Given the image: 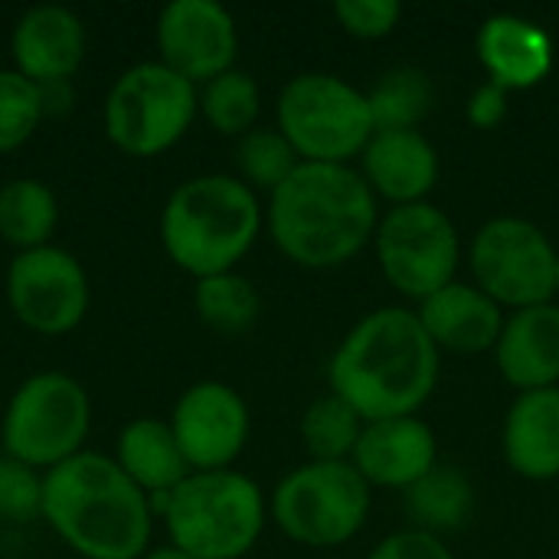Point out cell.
Wrapping results in <instances>:
<instances>
[{
    "label": "cell",
    "instance_id": "cell-6",
    "mask_svg": "<svg viewBox=\"0 0 559 559\" xmlns=\"http://www.w3.org/2000/svg\"><path fill=\"white\" fill-rule=\"evenodd\" d=\"M275 128L305 164H350L377 134L367 92L331 72H301L285 82Z\"/></svg>",
    "mask_w": 559,
    "mask_h": 559
},
{
    "label": "cell",
    "instance_id": "cell-30",
    "mask_svg": "<svg viewBox=\"0 0 559 559\" xmlns=\"http://www.w3.org/2000/svg\"><path fill=\"white\" fill-rule=\"evenodd\" d=\"M46 115L43 85L29 82L16 69H0V154L23 147Z\"/></svg>",
    "mask_w": 559,
    "mask_h": 559
},
{
    "label": "cell",
    "instance_id": "cell-32",
    "mask_svg": "<svg viewBox=\"0 0 559 559\" xmlns=\"http://www.w3.org/2000/svg\"><path fill=\"white\" fill-rule=\"evenodd\" d=\"M334 16L357 39H383L396 29L403 7L396 0H337Z\"/></svg>",
    "mask_w": 559,
    "mask_h": 559
},
{
    "label": "cell",
    "instance_id": "cell-7",
    "mask_svg": "<svg viewBox=\"0 0 559 559\" xmlns=\"http://www.w3.org/2000/svg\"><path fill=\"white\" fill-rule=\"evenodd\" d=\"M88 426L92 403L85 386L69 373L46 370L13 390L0 423V445L3 455L46 475L85 452Z\"/></svg>",
    "mask_w": 559,
    "mask_h": 559
},
{
    "label": "cell",
    "instance_id": "cell-20",
    "mask_svg": "<svg viewBox=\"0 0 559 559\" xmlns=\"http://www.w3.org/2000/svg\"><path fill=\"white\" fill-rule=\"evenodd\" d=\"M416 314L432 344L452 354L495 350L504 328V308L491 301L478 285L465 282L445 285L442 292L426 298Z\"/></svg>",
    "mask_w": 559,
    "mask_h": 559
},
{
    "label": "cell",
    "instance_id": "cell-29",
    "mask_svg": "<svg viewBox=\"0 0 559 559\" xmlns=\"http://www.w3.org/2000/svg\"><path fill=\"white\" fill-rule=\"evenodd\" d=\"M298 154L295 147L285 141V134L278 128H252L249 134L239 138L236 147V167H239V180L252 190H275L282 187L292 170L298 167Z\"/></svg>",
    "mask_w": 559,
    "mask_h": 559
},
{
    "label": "cell",
    "instance_id": "cell-17",
    "mask_svg": "<svg viewBox=\"0 0 559 559\" xmlns=\"http://www.w3.org/2000/svg\"><path fill=\"white\" fill-rule=\"evenodd\" d=\"M360 177L393 206L426 203L439 180V154L416 131H377L360 154Z\"/></svg>",
    "mask_w": 559,
    "mask_h": 559
},
{
    "label": "cell",
    "instance_id": "cell-35",
    "mask_svg": "<svg viewBox=\"0 0 559 559\" xmlns=\"http://www.w3.org/2000/svg\"><path fill=\"white\" fill-rule=\"evenodd\" d=\"M144 559H193V557H187L183 550H177V547H154V550H147V557Z\"/></svg>",
    "mask_w": 559,
    "mask_h": 559
},
{
    "label": "cell",
    "instance_id": "cell-14",
    "mask_svg": "<svg viewBox=\"0 0 559 559\" xmlns=\"http://www.w3.org/2000/svg\"><path fill=\"white\" fill-rule=\"evenodd\" d=\"M154 39L160 62L193 85L236 69V20L216 0H170L157 16Z\"/></svg>",
    "mask_w": 559,
    "mask_h": 559
},
{
    "label": "cell",
    "instance_id": "cell-5",
    "mask_svg": "<svg viewBox=\"0 0 559 559\" xmlns=\"http://www.w3.org/2000/svg\"><path fill=\"white\" fill-rule=\"evenodd\" d=\"M262 488L226 468L193 472L183 478L164 508L170 547L193 559H242L265 531Z\"/></svg>",
    "mask_w": 559,
    "mask_h": 559
},
{
    "label": "cell",
    "instance_id": "cell-23",
    "mask_svg": "<svg viewBox=\"0 0 559 559\" xmlns=\"http://www.w3.org/2000/svg\"><path fill=\"white\" fill-rule=\"evenodd\" d=\"M59 223L56 193L36 177H16L0 187V239L16 252L49 246Z\"/></svg>",
    "mask_w": 559,
    "mask_h": 559
},
{
    "label": "cell",
    "instance_id": "cell-27",
    "mask_svg": "<svg viewBox=\"0 0 559 559\" xmlns=\"http://www.w3.org/2000/svg\"><path fill=\"white\" fill-rule=\"evenodd\" d=\"M262 111V95L259 85L249 72L229 69L216 75L213 82L203 85L200 92V115L206 124L226 138H242L255 128Z\"/></svg>",
    "mask_w": 559,
    "mask_h": 559
},
{
    "label": "cell",
    "instance_id": "cell-3",
    "mask_svg": "<svg viewBox=\"0 0 559 559\" xmlns=\"http://www.w3.org/2000/svg\"><path fill=\"white\" fill-rule=\"evenodd\" d=\"M43 521L82 559H144L154 511L115 459L79 452L43 475Z\"/></svg>",
    "mask_w": 559,
    "mask_h": 559
},
{
    "label": "cell",
    "instance_id": "cell-9",
    "mask_svg": "<svg viewBox=\"0 0 559 559\" xmlns=\"http://www.w3.org/2000/svg\"><path fill=\"white\" fill-rule=\"evenodd\" d=\"M370 485L350 462H308L272 495L275 527L305 547H341L370 518Z\"/></svg>",
    "mask_w": 559,
    "mask_h": 559
},
{
    "label": "cell",
    "instance_id": "cell-16",
    "mask_svg": "<svg viewBox=\"0 0 559 559\" xmlns=\"http://www.w3.org/2000/svg\"><path fill=\"white\" fill-rule=\"evenodd\" d=\"M350 465L364 475L370 488L409 491L439 465L436 432L419 416L364 423Z\"/></svg>",
    "mask_w": 559,
    "mask_h": 559
},
{
    "label": "cell",
    "instance_id": "cell-4",
    "mask_svg": "<svg viewBox=\"0 0 559 559\" xmlns=\"http://www.w3.org/2000/svg\"><path fill=\"white\" fill-rule=\"evenodd\" d=\"M262 206L252 187L233 174L183 180L160 210V246L167 259L200 278L236 272L262 233Z\"/></svg>",
    "mask_w": 559,
    "mask_h": 559
},
{
    "label": "cell",
    "instance_id": "cell-28",
    "mask_svg": "<svg viewBox=\"0 0 559 559\" xmlns=\"http://www.w3.org/2000/svg\"><path fill=\"white\" fill-rule=\"evenodd\" d=\"M360 432L364 419L334 393L314 400L301 419V439L311 462H350Z\"/></svg>",
    "mask_w": 559,
    "mask_h": 559
},
{
    "label": "cell",
    "instance_id": "cell-25",
    "mask_svg": "<svg viewBox=\"0 0 559 559\" xmlns=\"http://www.w3.org/2000/svg\"><path fill=\"white\" fill-rule=\"evenodd\" d=\"M367 98L377 131H416L432 108V82L423 69L403 66L386 72Z\"/></svg>",
    "mask_w": 559,
    "mask_h": 559
},
{
    "label": "cell",
    "instance_id": "cell-36",
    "mask_svg": "<svg viewBox=\"0 0 559 559\" xmlns=\"http://www.w3.org/2000/svg\"><path fill=\"white\" fill-rule=\"evenodd\" d=\"M557 295H559V255H557Z\"/></svg>",
    "mask_w": 559,
    "mask_h": 559
},
{
    "label": "cell",
    "instance_id": "cell-13",
    "mask_svg": "<svg viewBox=\"0 0 559 559\" xmlns=\"http://www.w3.org/2000/svg\"><path fill=\"white\" fill-rule=\"evenodd\" d=\"M170 432L190 472H226L249 442V406L219 380H200L180 393Z\"/></svg>",
    "mask_w": 559,
    "mask_h": 559
},
{
    "label": "cell",
    "instance_id": "cell-11",
    "mask_svg": "<svg viewBox=\"0 0 559 559\" xmlns=\"http://www.w3.org/2000/svg\"><path fill=\"white\" fill-rule=\"evenodd\" d=\"M557 249L527 219L501 216L485 223L468 249L475 285L501 308L524 311L557 295Z\"/></svg>",
    "mask_w": 559,
    "mask_h": 559
},
{
    "label": "cell",
    "instance_id": "cell-19",
    "mask_svg": "<svg viewBox=\"0 0 559 559\" xmlns=\"http://www.w3.org/2000/svg\"><path fill=\"white\" fill-rule=\"evenodd\" d=\"M478 59L488 82L504 92H524L544 82L554 69V43L534 20L495 13L478 29Z\"/></svg>",
    "mask_w": 559,
    "mask_h": 559
},
{
    "label": "cell",
    "instance_id": "cell-26",
    "mask_svg": "<svg viewBox=\"0 0 559 559\" xmlns=\"http://www.w3.org/2000/svg\"><path fill=\"white\" fill-rule=\"evenodd\" d=\"M193 308L206 328L219 334H242L259 318V292L239 272H223L197 282Z\"/></svg>",
    "mask_w": 559,
    "mask_h": 559
},
{
    "label": "cell",
    "instance_id": "cell-10",
    "mask_svg": "<svg viewBox=\"0 0 559 559\" xmlns=\"http://www.w3.org/2000/svg\"><path fill=\"white\" fill-rule=\"evenodd\" d=\"M373 246L383 278L419 305L455 282L462 255L459 229L445 210L432 206L429 200L386 210L380 216Z\"/></svg>",
    "mask_w": 559,
    "mask_h": 559
},
{
    "label": "cell",
    "instance_id": "cell-22",
    "mask_svg": "<svg viewBox=\"0 0 559 559\" xmlns=\"http://www.w3.org/2000/svg\"><path fill=\"white\" fill-rule=\"evenodd\" d=\"M118 468L151 498L170 495L183 478H190V465L170 432V423L164 419H134L118 432L115 449Z\"/></svg>",
    "mask_w": 559,
    "mask_h": 559
},
{
    "label": "cell",
    "instance_id": "cell-33",
    "mask_svg": "<svg viewBox=\"0 0 559 559\" xmlns=\"http://www.w3.org/2000/svg\"><path fill=\"white\" fill-rule=\"evenodd\" d=\"M367 559H455V554L442 544V537L413 527L390 534Z\"/></svg>",
    "mask_w": 559,
    "mask_h": 559
},
{
    "label": "cell",
    "instance_id": "cell-12",
    "mask_svg": "<svg viewBox=\"0 0 559 559\" xmlns=\"http://www.w3.org/2000/svg\"><path fill=\"white\" fill-rule=\"evenodd\" d=\"M7 305L33 334H69L88 311V275L69 249L52 242L16 252L7 269Z\"/></svg>",
    "mask_w": 559,
    "mask_h": 559
},
{
    "label": "cell",
    "instance_id": "cell-15",
    "mask_svg": "<svg viewBox=\"0 0 559 559\" xmlns=\"http://www.w3.org/2000/svg\"><path fill=\"white\" fill-rule=\"evenodd\" d=\"M10 52L13 69L29 82L43 88L66 85L85 59V26L69 7H29L13 26Z\"/></svg>",
    "mask_w": 559,
    "mask_h": 559
},
{
    "label": "cell",
    "instance_id": "cell-31",
    "mask_svg": "<svg viewBox=\"0 0 559 559\" xmlns=\"http://www.w3.org/2000/svg\"><path fill=\"white\" fill-rule=\"evenodd\" d=\"M0 521H43V475L10 455H0Z\"/></svg>",
    "mask_w": 559,
    "mask_h": 559
},
{
    "label": "cell",
    "instance_id": "cell-1",
    "mask_svg": "<svg viewBox=\"0 0 559 559\" xmlns=\"http://www.w3.org/2000/svg\"><path fill=\"white\" fill-rule=\"evenodd\" d=\"M439 380V347L409 308L360 318L328 364L331 393L364 423L416 416Z\"/></svg>",
    "mask_w": 559,
    "mask_h": 559
},
{
    "label": "cell",
    "instance_id": "cell-24",
    "mask_svg": "<svg viewBox=\"0 0 559 559\" xmlns=\"http://www.w3.org/2000/svg\"><path fill=\"white\" fill-rule=\"evenodd\" d=\"M406 508L416 521V531L439 537L449 531H462L468 524L475 511V488L459 468L436 465L406 491Z\"/></svg>",
    "mask_w": 559,
    "mask_h": 559
},
{
    "label": "cell",
    "instance_id": "cell-18",
    "mask_svg": "<svg viewBox=\"0 0 559 559\" xmlns=\"http://www.w3.org/2000/svg\"><path fill=\"white\" fill-rule=\"evenodd\" d=\"M501 377L521 393L559 386V305H534L504 318L498 347Z\"/></svg>",
    "mask_w": 559,
    "mask_h": 559
},
{
    "label": "cell",
    "instance_id": "cell-21",
    "mask_svg": "<svg viewBox=\"0 0 559 559\" xmlns=\"http://www.w3.org/2000/svg\"><path fill=\"white\" fill-rule=\"evenodd\" d=\"M504 459L527 481L559 478V386L521 393L504 416Z\"/></svg>",
    "mask_w": 559,
    "mask_h": 559
},
{
    "label": "cell",
    "instance_id": "cell-8",
    "mask_svg": "<svg viewBox=\"0 0 559 559\" xmlns=\"http://www.w3.org/2000/svg\"><path fill=\"white\" fill-rule=\"evenodd\" d=\"M197 111V85L157 59L138 62L115 79L102 108V124L108 141L128 157H157L190 131Z\"/></svg>",
    "mask_w": 559,
    "mask_h": 559
},
{
    "label": "cell",
    "instance_id": "cell-34",
    "mask_svg": "<svg viewBox=\"0 0 559 559\" xmlns=\"http://www.w3.org/2000/svg\"><path fill=\"white\" fill-rule=\"evenodd\" d=\"M508 115V92L495 82H485L472 92L468 98V121L481 131H491L504 121Z\"/></svg>",
    "mask_w": 559,
    "mask_h": 559
},
{
    "label": "cell",
    "instance_id": "cell-2",
    "mask_svg": "<svg viewBox=\"0 0 559 559\" xmlns=\"http://www.w3.org/2000/svg\"><path fill=\"white\" fill-rule=\"evenodd\" d=\"M265 223L272 242L301 269L350 262L380 226L377 193L350 164H298L269 193Z\"/></svg>",
    "mask_w": 559,
    "mask_h": 559
}]
</instances>
